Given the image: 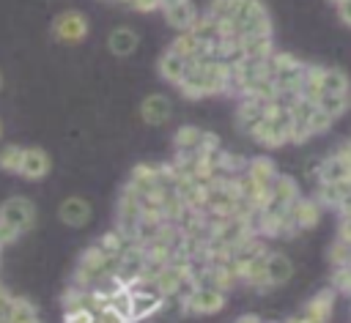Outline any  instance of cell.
Instances as JSON below:
<instances>
[{
    "label": "cell",
    "instance_id": "1",
    "mask_svg": "<svg viewBox=\"0 0 351 323\" xmlns=\"http://www.w3.org/2000/svg\"><path fill=\"white\" fill-rule=\"evenodd\" d=\"M228 85H230V68L225 63H217V60L192 63L186 77L178 85V93L184 99H206V96L228 93Z\"/></svg>",
    "mask_w": 351,
    "mask_h": 323
},
{
    "label": "cell",
    "instance_id": "2",
    "mask_svg": "<svg viewBox=\"0 0 351 323\" xmlns=\"http://www.w3.org/2000/svg\"><path fill=\"white\" fill-rule=\"evenodd\" d=\"M118 263H121V257H107V255H101V252L90 244V246L80 255V260H77L71 285H77V287H82V290H93V287H99V285H104L107 279L115 276Z\"/></svg>",
    "mask_w": 351,
    "mask_h": 323
},
{
    "label": "cell",
    "instance_id": "3",
    "mask_svg": "<svg viewBox=\"0 0 351 323\" xmlns=\"http://www.w3.org/2000/svg\"><path fill=\"white\" fill-rule=\"evenodd\" d=\"M258 145H266V148H282L291 142V118H288V107H280V104H271L266 118L255 126V131L250 134Z\"/></svg>",
    "mask_w": 351,
    "mask_h": 323
},
{
    "label": "cell",
    "instance_id": "4",
    "mask_svg": "<svg viewBox=\"0 0 351 323\" xmlns=\"http://www.w3.org/2000/svg\"><path fill=\"white\" fill-rule=\"evenodd\" d=\"M0 222L16 235H25L36 224V205L25 194H11L0 203Z\"/></svg>",
    "mask_w": 351,
    "mask_h": 323
},
{
    "label": "cell",
    "instance_id": "5",
    "mask_svg": "<svg viewBox=\"0 0 351 323\" xmlns=\"http://www.w3.org/2000/svg\"><path fill=\"white\" fill-rule=\"evenodd\" d=\"M88 33H90V22L77 8H66L52 19V36L60 44H82Z\"/></svg>",
    "mask_w": 351,
    "mask_h": 323
},
{
    "label": "cell",
    "instance_id": "6",
    "mask_svg": "<svg viewBox=\"0 0 351 323\" xmlns=\"http://www.w3.org/2000/svg\"><path fill=\"white\" fill-rule=\"evenodd\" d=\"M225 307V293L214 290V287H203V285H192L184 296H181V312L184 315H217Z\"/></svg>",
    "mask_w": 351,
    "mask_h": 323
},
{
    "label": "cell",
    "instance_id": "7",
    "mask_svg": "<svg viewBox=\"0 0 351 323\" xmlns=\"http://www.w3.org/2000/svg\"><path fill=\"white\" fill-rule=\"evenodd\" d=\"M219 145H222L219 137L214 131L200 129V126H178V131L173 134L176 153H208Z\"/></svg>",
    "mask_w": 351,
    "mask_h": 323
},
{
    "label": "cell",
    "instance_id": "8",
    "mask_svg": "<svg viewBox=\"0 0 351 323\" xmlns=\"http://www.w3.org/2000/svg\"><path fill=\"white\" fill-rule=\"evenodd\" d=\"M321 222V203L315 197H304L299 194L288 211V227H291V235L296 233H307L313 230L315 224Z\"/></svg>",
    "mask_w": 351,
    "mask_h": 323
},
{
    "label": "cell",
    "instance_id": "9",
    "mask_svg": "<svg viewBox=\"0 0 351 323\" xmlns=\"http://www.w3.org/2000/svg\"><path fill=\"white\" fill-rule=\"evenodd\" d=\"M244 8H247V0H211L206 8V16L222 25V38H233L230 30L244 16Z\"/></svg>",
    "mask_w": 351,
    "mask_h": 323
},
{
    "label": "cell",
    "instance_id": "10",
    "mask_svg": "<svg viewBox=\"0 0 351 323\" xmlns=\"http://www.w3.org/2000/svg\"><path fill=\"white\" fill-rule=\"evenodd\" d=\"M49 170H52V159H49V153L44 151V148H25V153H22V164H19V170H16V175L19 178H25V181H41V178H47L49 175Z\"/></svg>",
    "mask_w": 351,
    "mask_h": 323
},
{
    "label": "cell",
    "instance_id": "11",
    "mask_svg": "<svg viewBox=\"0 0 351 323\" xmlns=\"http://www.w3.org/2000/svg\"><path fill=\"white\" fill-rule=\"evenodd\" d=\"M58 216H60V222H63L66 227H74V230H77V227H85V224L90 222L93 208H90V203H88L85 197L71 194V197H66V200L60 203Z\"/></svg>",
    "mask_w": 351,
    "mask_h": 323
},
{
    "label": "cell",
    "instance_id": "12",
    "mask_svg": "<svg viewBox=\"0 0 351 323\" xmlns=\"http://www.w3.org/2000/svg\"><path fill=\"white\" fill-rule=\"evenodd\" d=\"M162 14H165V22H167L173 30H178V33L192 30V25H195V22H197V16H200V11H197V5H195L192 0L170 3V5H165V8H162Z\"/></svg>",
    "mask_w": 351,
    "mask_h": 323
},
{
    "label": "cell",
    "instance_id": "13",
    "mask_svg": "<svg viewBox=\"0 0 351 323\" xmlns=\"http://www.w3.org/2000/svg\"><path fill=\"white\" fill-rule=\"evenodd\" d=\"M137 47H140V33L129 25H118L107 36V49L115 57H132L137 52Z\"/></svg>",
    "mask_w": 351,
    "mask_h": 323
},
{
    "label": "cell",
    "instance_id": "14",
    "mask_svg": "<svg viewBox=\"0 0 351 323\" xmlns=\"http://www.w3.org/2000/svg\"><path fill=\"white\" fill-rule=\"evenodd\" d=\"M271 104L266 101H258V99H239V107H236V126L244 131V134H252L255 126L266 118Z\"/></svg>",
    "mask_w": 351,
    "mask_h": 323
},
{
    "label": "cell",
    "instance_id": "15",
    "mask_svg": "<svg viewBox=\"0 0 351 323\" xmlns=\"http://www.w3.org/2000/svg\"><path fill=\"white\" fill-rule=\"evenodd\" d=\"M263 266H266V279H269L271 290H274V287H282V285L293 276V263H291V257H288L285 252L269 249Z\"/></svg>",
    "mask_w": 351,
    "mask_h": 323
},
{
    "label": "cell",
    "instance_id": "16",
    "mask_svg": "<svg viewBox=\"0 0 351 323\" xmlns=\"http://www.w3.org/2000/svg\"><path fill=\"white\" fill-rule=\"evenodd\" d=\"M173 115V107H170V99L165 93H148L140 104V118L151 126H162L167 123Z\"/></svg>",
    "mask_w": 351,
    "mask_h": 323
},
{
    "label": "cell",
    "instance_id": "17",
    "mask_svg": "<svg viewBox=\"0 0 351 323\" xmlns=\"http://www.w3.org/2000/svg\"><path fill=\"white\" fill-rule=\"evenodd\" d=\"M335 301H337V293L332 287H324V290H318L315 296L307 298V304L302 307V315H307L313 320H321V323H329L332 315H335Z\"/></svg>",
    "mask_w": 351,
    "mask_h": 323
},
{
    "label": "cell",
    "instance_id": "18",
    "mask_svg": "<svg viewBox=\"0 0 351 323\" xmlns=\"http://www.w3.org/2000/svg\"><path fill=\"white\" fill-rule=\"evenodd\" d=\"M315 178H318V183H340V181H348V178H351V170H348V164L343 162V156H340L337 151H332L329 156H324V159L318 162Z\"/></svg>",
    "mask_w": 351,
    "mask_h": 323
},
{
    "label": "cell",
    "instance_id": "19",
    "mask_svg": "<svg viewBox=\"0 0 351 323\" xmlns=\"http://www.w3.org/2000/svg\"><path fill=\"white\" fill-rule=\"evenodd\" d=\"M189 66L192 63H186L184 57H178L176 52H170V49H165L162 55H159V60H156V71H159V77L165 79V82H170V85H181V79L186 77V71H189Z\"/></svg>",
    "mask_w": 351,
    "mask_h": 323
},
{
    "label": "cell",
    "instance_id": "20",
    "mask_svg": "<svg viewBox=\"0 0 351 323\" xmlns=\"http://www.w3.org/2000/svg\"><path fill=\"white\" fill-rule=\"evenodd\" d=\"M165 307V298L159 293H132V323H145L151 320L156 312H162Z\"/></svg>",
    "mask_w": 351,
    "mask_h": 323
},
{
    "label": "cell",
    "instance_id": "21",
    "mask_svg": "<svg viewBox=\"0 0 351 323\" xmlns=\"http://www.w3.org/2000/svg\"><path fill=\"white\" fill-rule=\"evenodd\" d=\"M244 175H250L255 183H261L263 189H269L274 183V178L280 175V170H277V164H274L271 156H252L244 164Z\"/></svg>",
    "mask_w": 351,
    "mask_h": 323
},
{
    "label": "cell",
    "instance_id": "22",
    "mask_svg": "<svg viewBox=\"0 0 351 323\" xmlns=\"http://www.w3.org/2000/svg\"><path fill=\"white\" fill-rule=\"evenodd\" d=\"M134 192H154V189H159V172H156V164H151V162H140V164H134L132 167V175H129V181H126Z\"/></svg>",
    "mask_w": 351,
    "mask_h": 323
},
{
    "label": "cell",
    "instance_id": "23",
    "mask_svg": "<svg viewBox=\"0 0 351 323\" xmlns=\"http://www.w3.org/2000/svg\"><path fill=\"white\" fill-rule=\"evenodd\" d=\"M351 90V77L348 71L337 68V66H324L321 74V93H332V96H348Z\"/></svg>",
    "mask_w": 351,
    "mask_h": 323
},
{
    "label": "cell",
    "instance_id": "24",
    "mask_svg": "<svg viewBox=\"0 0 351 323\" xmlns=\"http://www.w3.org/2000/svg\"><path fill=\"white\" fill-rule=\"evenodd\" d=\"M36 320H38L36 304L30 298H25V296H14L11 298V307H8L5 318H3V323H36Z\"/></svg>",
    "mask_w": 351,
    "mask_h": 323
},
{
    "label": "cell",
    "instance_id": "25",
    "mask_svg": "<svg viewBox=\"0 0 351 323\" xmlns=\"http://www.w3.org/2000/svg\"><path fill=\"white\" fill-rule=\"evenodd\" d=\"M321 74H324V66H315V63H304V74H302V82H299V96L307 99V101H318L321 96Z\"/></svg>",
    "mask_w": 351,
    "mask_h": 323
},
{
    "label": "cell",
    "instance_id": "26",
    "mask_svg": "<svg viewBox=\"0 0 351 323\" xmlns=\"http://www.w3.org/2000/svg\"><path fill=\"white\" fill-rule=\"evenodd\" d=\"M348 194V181H340V183H318V192H315V200L321 203V208H337L343 203V197Z\"/></svg>",
    "mask_w": 351,
    "mask_h": 323
},
{
    "label": "cell",
    "instance_id": "27",
    "mask_svg": "<svg viewBox=\"0 0 351 323\" xmlns=\"http://www.w3.org/2000/svg\"><path fill=\"white\" fill-rule=\"evenodd\" d=\"M170 52H176L178 57H184L186 63H195L197 60V55H200V41L186 30V33H178L173 41H170V47H167Z\"/></svg>",
    "mask_w": 351,
    "mask_h": 323
},
{
    "label": "cell",
    "instance_id": "28",
    "mask_svg": "<svg viewBox=\"0 0 351 323\" xmlns=\"http://www.w3.org/2000/svg\"><path fill=\"white\" fill-rule=\"evenodd\" d=\"M315 107L326 115V118H332V120H337V118H343L346 112H348V99L346 96H332V93H321L318 96V101H315Z\"/></svg>",
    "mask_w": 351,
    "mask_h": 323
},
{
    "label": "cell",
    "instance_id": "29",
    "mask_svg": "<svg viewBox=\"0 0 351 323\" xmlns=\"http://www.w3.org/2000/svg\"><path fill=\"white\" fill-rule=\"evenodd\" d=\"M22 153H25V145H16V142L3 145V148H0V170L16 175V170H19V164H22Z\"/></svg>",
    "mask_w": 351,
    "mask_h": 323
},
{
    "label": "cell",
    "instance_id": "30",
    "mask_svg": "<svg viewBox=\"0 0 351 323\" xmlns=\"http://www.w3.org/2000/svg\"><path fill=\"white\" fill-rule=\"evenodd\" d=\"M329 287H332L335 293H346V296H351V266H337V268H332Z\"/></svg>",
    "mask_w": 351,
    "mask_h": 323
},
{
    "label": "cell",
    "instance_id": "31",
    "mask_svg": "<svg viewBox=\"0 0 351 323\" xmlns=\"http://www.w3.org/2000/svg\"><path fill=\"white\" fill-rule=\"evenodd\" d=\"M329 263H332V268H337V266H351V244L335 238L332 246H329Z\"/></svg>",
    "mask_w": 351,
    "mask_h": 323
},
{
    "label": "cell",
    "instance_id": "32",
    "mask_svg": "<svg viewBox=\"0 0 351 323\" xmlns=\"http://www.w3.org/2000/svg\"><path fill=\"white\" fill-rule=\"evenodd\" d=\"M332 118H326L318 107L313 109V115H310V123H307V129H310V137H318V134H326L329 129H332Z\"/></svg>",
    "mask_w": 351,
    "mask_h": 323
},
{
    "label": "cell",
    "instance_id": "33",
    "mask_svg": "<svg viewBox=\"0 0 351 323\" xmlns=\"http://www.w3.org/2000/svg\"><path fill=\"white\" fill-rule=\"evenodd\" d=\"M63 323H96V315L90 309H77V312H66Z\"/></svg>",
    "mask_w": 351,
    "mask_h": 323
},
{
    "label": "cell",
    "instance_id": "34",
    "mask_svg": "<svg viewBox=\"0 0 351 323\" xmlns=\"http://www.w3.org/2000/svg\"><path fill=\"white\" fill-rule=\"evenodd\" d=\"M126 5H129L132 11H140V14H151V11H159V8H162L159 0H129Z\"/></svg>",
    "mask_w": 351,
    "mask_h": 323
},
{
    "label": "cell",
    "instance_id": "35",
    "mask_svg": "<svg viewBox=\"0 0 351 323\" xmlns=\"http://www.w3.org/2000/svg\"><path fill=\"white\" fill-rule=\"evenodd\" d=\"M96 323H129L123 315H118L115 309H110V307H104L99 315H96Z\"/></svg>",
    "mask_w": 351,
    "mask_h": 323
},
{
    "label": "cell",
    "instance_id": "36",
    "mask_svg": "<svg viewBox=\"0 0 351 323\" xmlns=\"http://www.w3.org/2000/svg\"><path fill=\"white\" fill-rule=\"evenodd\" d=\"M11 298H14V296H11L8 287L0 282V320L5 318V312H8V307H11Z\"/></svg>",
    "mask_w": 351,
    "mask_h": 323
},
{
    "label": "cell",
    "instance_id": "37",
    "mask_svg": "<svg viewBox=\"0 0 351 323\" xmlns=\"http://www.w3.org/2000/svg\"><path fill=\"white\" fill-rule=\"evenodd\" d=\"M337 238L346 241V244H351V219H340L337 222Z\"/></svg>",
    "mask_w": 351,
    "mask_h": 323
},
{
    "label": "cell",
    "instance_id": "38",
    "mask_svg": "<svg viewBox=\"0 0 351 323\" xmlns=\"http://www.w3.org/2000/svg\"><path fill=\"white\" fill-rule=\"evenodd\" d=\"M337 16H340V22H343L346 27H351V0H343V3L337 5Z\"/></svg>",
    "mask_w": 351,
    "mask_h": 323
},
{
    "label": "cell",
    "instance_id": "39",
    "mask_svg": "<svg viewBox=\"0 0 351 323\" xmlns=\"http://www.w3.org/2000/svg\"><path fill=\"white\" fill-rule=\"evenodd\" d=\"M335 211H337V219H351V192L343 197V203Z\"/></svg>",
    "mask_w": 351,
    "mask_h": 323
},
{
    "label": "cell",
    "instance_id": "40",
    "mask_svg": "<svg viewBox=\"0 0 351 323\" xmlns=\"http://www.w3.org/2000/svg\"><path fill=\"white\" fill-rule=\"evenodd\" d=\"M335 151H337V153L343 156V162H346V164H348V170H351V142L346 140V142H343V145H337Z\"/></svg>",
    "mask_w": 351,
    "mask_h": 323
},
{
    "label": "cell",
    "instance_id": "41",
    "mask_svg": "<svg viewBox=\"0 0 351 323\" xmlns=\"http://www.w3.org/2000/svg\"><path fill=\"white\" fill-rule=\"evenodd\" d=\"M285 323H321V320H313V318H307V315H302V312H299V315H291Z\"/></svg>",
    "mask_w": 351,
    "mask_h": 323
},
{
    "label": "cell",
    "instance_id": "42",
    "mask_svg": "<svg viewBox=\"0 0 351 323\" xmlns=\"http://www.w3.org/2000/svg\"><path fill=\"white\" fill-rule=\"evenodd\" d=\"M233 323H263V320H261L258 315H239Z\"/></svg>",
    "mask_w": 351,
    "mask_h": 323
},
{
    "label": "cell",
    "instance_id": "43",
    "mask_svg": "<svg viewBox=\"0 0 351 323\" xmlns=\"http://www.w3.org/2000/svg\"><path fill=\"white\" fill-rule=\"evenodd\" d=\"M159 3H162V8H165V5H170V3H178V0H159ZM162 8H159V11H162Z\"/></svg>",
    "mask_w": 351,
    "mask_h": 323
},
{
    "label": "cell",
    "instance_id": "44",
    "mask_svg": "<svg viewBox=\"0 0 351 323\" xmlns=\"http://www.w3.org/2000/svg\"><path fill=\"white\" fill-rule=\"evenodd\" d=\"M346 99H348V109H351V90H348V96H346Z\"/></svg>",
    "mask_w": 351,
    "mask_h": 323
},
{
    "label": "cell",
    "instance_id": "45",
    "mask_svg": "<svg viewBox=\"0 0 351 323\" xmlns=\"http://www.w3.org/2000/svg\"><path fill=\"white\" fill-rule=\"evenodd\" d=\"M110 3H123V5H126V3H129V0H110Z\"/></svg>",
    "mask_w": 351,
    "mask_h": 323
},
{
    "label": "cell",
    "instance_id": "46",
    "mask_svg": "<svg viewBox=\"0 0 351 323\" xmlns=\"http://www.w3.org/2000/svg\"><path fill=\"white\" fill-rule=\"evenodd\" d=\"M329 3H335V5H340V3H343V0H329Z\"/></svg>",
    "mask_w": 351,
    "mask_h": 323
},
{
    "label": "cell",
    "instance_id": "47",
    "mask_svg": "<svg viewBox=\"0 0 351 323\" xmlns=\"http://www.w3.org/2000/svg\"><path fill=\"white\" fill-rule=\"evenodd\" d=\"M0 137H3V120H0Z\"/></svg>",
    "mask_w": 351,
    "mask_h": 323
},
{
    "label": "cell",
    "instance_id": "48",
    "mask_svg": "<svg viewBox=\"0 0 351 323\" xmlns=\"http://www.w3.org/2000/svg\"><path fill=\"white\" fill-rule=\"evenodd\" d=\"M348 192H351V178H348Z\"/></svg>",
    "mask_w": 351,
    "mask_h": 323
},
{
    "label": "cell",
    "instance_id": "49",
    "mask_svg": "<svg viewBox=\"0 0 351 323\" xmlns=\"http://www.w3.org/2000/svg\"><path fill=\"white\" fill-rule=\"evenodd\" d=\"M0 88H3V74H0Z\"/></svg>",
    "mask_w": 351,
    "mask_h": 323
},
{
    "label": "cell",
    "instance_id": "50",
    "mask_svg": "<svg viewBox=\"0 0 351 323\" xmlns=\"http://www.w3.org/2000/svg\"><path fill=\"white\" fill-rule=\"evenodd\" d=\"M348 142H351V137H348Z\"/></svg>",
    "mask_w": 351,
    "mask_h": 323
}]
</instances>
